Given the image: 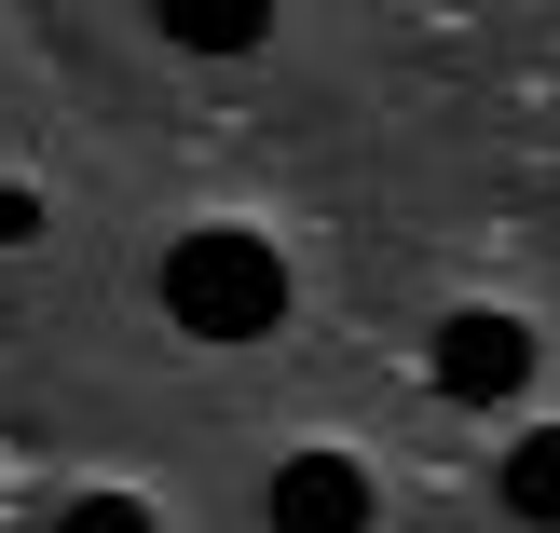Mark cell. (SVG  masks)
Masks as SVG:
<instances>
[{"mask_svg": "<svg viewBox=\"0 0 560 533\" xmlns=\"http://www.w3.org/2000/svg\"><path fill=\"white\" fill-rule=\"evenodd\" d=\"M42 233V206H27V192H0V246H27Z\"/></svg>", "mask_w": 560, "mask_h": 533, "instance_id": "8992f818", "label": "cell"}, {"mask_svg": "<svg viewBox=\"0 0 560 533\" xmlns=\"http://www.w3.org/2000/svg\"><path fill=\"white\" fill-rule=\"evenodd\" d=\"M520 383H534V328H520V315H452V328H438V397L506 410Z\"/></svg>", "mask_w": 560, "mask_h": 533, "instance_id": "7a4b0ae2", "label": "cell"}, {"mask_svg": "<svg viewBox=\"0 0 560 533\" xmlns=\"http://www.w3.org/2000/svg\"><path fill=\"white\" fill-rule=\"evenodd\" d=\"M55 533H151V507H137V493H82Z\"/></svg>", "mask_w": 560, "mask_h": 533, "instance_id": "5b68a950", "label": "cell"}, {"mask_svg": "<svg viewBox=\"0 0 560 533\" xmlns=\"http://www.w3.org/2000/svg\"><path fill=\"white\" fill-rule=\"evenodd\" d=\"M164 315H178L191 343H260V328L288 315V260H273L260 233H178L164 246Z\"/></svg>", "mask_w": 560, "mask_h": 533, "instance_id": "6da1fadb", "label": "cell"}, {"mask_svg": "<svg viewBox=\"0 0 560 533\" xmlns=\"http://www.w3.org/2000/svg\"><path fill=\"white\" fill-rule=\"evenodd\" d=\"M273 533H370V465L355 452H288L273 465Z\"/></svg>", "mask_w": 560, "mask_h": 533, "instance_id": "3957f363", "label": "cell"}, {"mask_svg": "<svg viewBox=\"0 0 560 533\" xmlns=\"http://www.w3.org/2000/svg\"><path fill=\"white\" fill-rule=\"evenodd\" d=\"M506 507L534 520V533H560V425H534V438L506 452Z\"/></svg>", "mask_w": 560, "mask_h": 533, "instance_id": "277c9868", "label": "cell"}]
</instances>
